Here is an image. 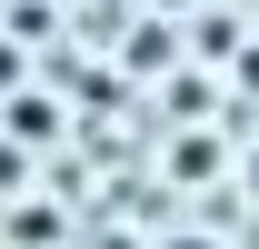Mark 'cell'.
<instances>
[{
  "label": "cell",
  "instance_id": "obj_1",
  "mask_svg": "<svg viewBox=\"0 0 259 249\" xmlns=\"http://www.w3.org/2000/svg\"><path fill=\"white\" fill-rule=\"evenodd\" d=\"M209 150H220V140H180V150H169V170H180V180H209Z\"/></svg>",
  "mask_w": 259,
  "mask_h": 249
},
{
  "label": "cell",
  "instance_id": "obj_2",
  "mask_svg": "<svg viewBox=\"0 0 259 249\" xmlns=\"http://www.w3.org/2000/svg\"><path fill=\"white\" fill-rule=\"evenodd\" d=\"M160 249H220V239H209V229H169Z\"/></svg>",
  "mask_w": 259,
  "mask_h": 249
},
{
  "label": "cell",
  "instance_id": "obj_3",
  "mask_svg": "<svg viewBox=\"0 0 259 249\" xmlns=\"http://www.w3.org/2000/svg\"><path fill=\"white\" fill-rule=\"evenodd\" d=\"M239 189H249V199H259V140H249V159H239Z\"/></svg>",
  "mask_w": 259,
  "mask_h": 249
},
{
  "label": "cell",
  "instance_id": "obj_4",
  "mask_svg": "<svg viewBox=\"0 0 259 249\" xmlns=\"http://www.w3.org/2000/svg\"><path fill=\"white\" fill-rule=\"evenodd\" d=\"M239 80H249V90H259V50H249V60H239Z\"/></svg>",
  "mask_w": 259,
  "mask_h": 249
}]
</instances>
